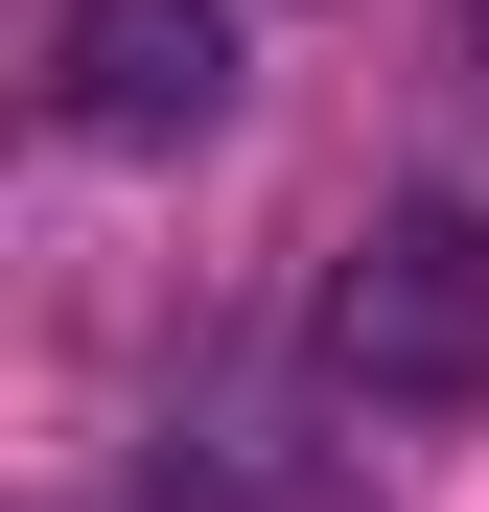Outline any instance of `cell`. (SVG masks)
<instances>
[{"label": "cell", "instance_id": "1", "mask_svg": "<svg viewBox=\"0 0 489 512\" xmlns=\"http://www.w3.org/2000/svg\"><path fill=\"white\" fill-rule=\"evenodd\" d=\"M326 373L396 396V419L489 396V210H466V187H396V210L350 233V280H326Z\"/></svg>", "mask_w": 489, "mask_h": 512}, {"label": "cell", "instance_id": "2", "mask_svg": "<svg viewBox=\"0 0 489 512\" xmlns=\"http://www.w3.org/2000/svg\"><path fill=\"white\" fill-rule=\"evenodd\" d=\"M47 117L94 163H187L233 117V0H47Z\"/></svg>", "mask_w": 489, "mask_h": 512}, {"label": "cell", "instance_id": "3", "mask_svg": "<svg viewBox=\"0 0 489 512\" xmlns=\"http://www.w3.org/2000/svg\"><path fill=\"white\" fill-rule=\"evenodd\" d=\"M466 24H489V0H466Z\"/></svg>", "mask_w": 489, "mask_h": 512}]
</instances>
